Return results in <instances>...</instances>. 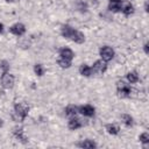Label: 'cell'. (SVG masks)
Returning <instances> with one entry per match:
<instances>
[{
  "label": "cell",
  "mask_w": 149,
  "mask_h": 149,
  "mask_svg": "<svg viewBox=\"0 0 149 149\" xmlns=\"http://www.w3.org/2000/svg\"><path fill=\"white\" fill-rule=\"evenodd\" d=\"M57 63H58V65H59L61 68H63V69H68V68L71 66V61L65 59V58H62V57L57 61Z\"/></svg>",
  "instance_id": "obj_17"
},
{
  "label": "cell",
  "mask_w": 149,
  "mask_h": 149,
  "mask_svg": "<svg viewBox=\"0 0 149 149\" xmlns=\"http://www.w3.org/2000/svg\"><path fill=\"white\" fill-rule=\"evenodd\" d=\"M121 2H111L109 3V6H108V8H109V10H112V12H120L121 10Z\"/></svg>",
  "instance_id": "obj_20"
},
{
  "label": "cell",
  "mask_w": 149,
  "mask_h": 149,
  "mask_svg": "<svg viewBox=\"0 0 149 149\" xmlns=\"http://www.w3.org/2000/svg\"><path fill=\"white\" fill-rule=\"evenodd\" d=\"M1 85L5 88H12L14 85V76L9 72H5L1 74Z\"/></svg>",
  "instance_id": "obj_5"
},
{
  "label": "cell",
  "mask_w": 149,
  "mask_h": 149,
  "mask_svg": "<svg viewBox=\"0 0 149 149\" xmlns=\"http://www.w3.org/2000/svg\"><path fill=\"white\" fill-rule=\"evenodd\" d=\"M94 107L91 106V105H84V106H80L78 108V112L81 113L83 115L85 116H93L94 115Z\"/></svg>",
  "instance_id": "obj_9"
},
{
  "label": "cell",
  "mask_w": 149,
  "mask_h": 149,
  "mask_svg": "<svg viewBox=\"0 0 149 149\" xmlns=\"http://www.w3.org/2000/svg\"><path fill=\"white\" fill-rule=\"evenodd\" d=\"M127 79H128V81L129 83H136L137 80H139V76H137V73L136 72H128L127 73Z\"/></svg>",
  "instance_id": "obj_21"
},
{
  "label": "cell",
  "mask_w": 149,
  "mask_h": 149,
  "mask_svg": "<svg viewBox=\"0 0 149 149\" xmlns=\"http://www.w3.org/2000/svg\"><path fill=\"white\" fill-rule=\"evenodd\" d=\"M77 146H78V147H80V148H85V149H93V148H95V147H97V144H95L93 141H91V140L81 141V142H79Z\"/></svg>",
  "instance_id": "obj_14"
},
{
  "label": "cell",
  "mask_w": 149,
  "mask_h": 149,
  "mask_svg": "<svg viewBox=\"0 0 149 149\" xmlns=\"http://www.w3.org/2000/svg\"><path fill=\"white\" fill-rule=\"evenodd\" d=\"M106 69H107L106 62L102 61V59H99V61H95L94 62L93 68H92V71L95 72V73H98V74H101V73H104L106 71Z\"/></svg>",
  "instance_id": "obj_6"
},
{
  "label": "cell",
  "mask_w": 149,
  "mask_h": 149,
  "mask_svg": "<svg viewBox=\"0 0 149 149\" xmlns=\"http://www.w3.org/2000/svg\"><path fill=\"white\" fill-rule=\"evenodd\" d=\"M9 70V63L1 59L0 61V73H5V72H8Z\"/></svg>",
  "instance_id": "obj_19"
},
{
  "label": "cell",
  "mask_w": 149,
  "mask_h": 149,
  "mask_svg": "<svg viewBox=\"0 0 149 149\" xmlns=\"http://www.w3.org/2000/svg\"><path fill=\"white\" fill-rule=\"evenodd\" d=\"M9 31H10L12 34L16 35V36H21V35L24 34L26 27H24L22 23H15V24H13V26L9 28Z\"/></svg>",
  "instance_id": "obj_7"
},
{
  "label": "cell",
  "mask_w": 149,
  "mask_h": 149,
  "mask_svg": "<svg viewBox=\"0 0 149 149\" xmlns=\"http://www.w3.org/2000/svg\"><path fill=\"white\" fill-rule=\"evenodd\" d=\"M116 87H118V95H119V97L126 98V97H128V95L130 94L132 88H130V86H129L128 84H126L125 81H119L118 85H116Z\"/></svg>",
  "instance_id": "obj_4"
},
{
  "label": "cell",
  "mask_w": 149,
  "mask_h": 149,
  "mask_svg": "<svg viewBox=\"0 0 149 149\" xmlns=\"http://www.w3.org/2000/svg\"><path fill=\"white\" fill-rule=\"evenodd\" d=\"M34 71H35V73H36L37 76H43V73H44V68L42 66V64H36V65L34 66Z\"/></svg>",
  "instance_id": "obj_22"
},
{
  "label": "cell",
  "mask_w": 149,
  "mask_h": 149,
  "mask_svg": "<svg viewBox=\"0 0 149 149\" xmlns=\"http://www.w3.org/2000/svg\"><path fill=\"white\" fill-rule=\"evenodd\" d=\"M84 125H85V122H84L81 119H78V118H74V116H72V118H71V120L69 121V125H68V127H69L71 130H74V129H78V128L83 127Z\"/></svg>",
  "instance_id": "obj_8"
},
{
  "label": "cell",
  "mask_w": 149,
  "mask_h": 149,
  "mask_svg": "<svg viewBox=\"0 0 149 149\" xmlns=\"http://www.w3.org/2000/svg\"><path fill=\"white\" fill-rule=\"evenodd\" d=\"M1 126H2V120L0 119V127H1Z\"/></svg>",
  "instance_id": "obj_29"
},
{
  "label": "cell",
  "mask_w": 149,
  "mask_h": 149,
  "mask_svg": "<svg viewBox=\"0 0 149 149\" xmlns=\"http://www.w3.org/2000/svg\"><path fill=\"white\" fill-rule=\"evenodd\" d=\"M144 9H146V12H148L149 9H148V2H146L144 3Z\"/></svg>",
  "instance_id": "obj_26"
},
{
  "label": "cell",
  "mask_w": 149,
  "mask_h": 149,
  "mask_svg": "<svg viewBox=\"0 0 149 149\" xmlns=\"http://www.w3.org/2000/svg\"><path fill=\"white\" fill-rule=\"evenodd\" d=\"M59 56H61L62 58H65V59L71 61V59L74 57V54H73V51H72L71 49H69V48H62V49L59 50Z\"/></svg>",
  "instance_id": "obj_11"
},
{
  "label": "cell",
  "mask_w": 149,
  "mask_h": 149,
  "mask_svg": "<svg viewBox=\"0 0 149 149\" xmlns=\"http://www.w3.org/2000/svg\"><path fill=\"white\" fill-rule=\"evenodd\" d=\"M78 113V107L74 106V105H69L66 108H65V115L66 116H76V114Z\"/></svg>",
  "instance_id": "obj_13"
},
{
  "label": "cell",
  "mask_w": 149,
  "mask_h": 149,
  "mask_svg": "<svg viewBox=\"0 0 149 149\" xmlns=\"http://www.w3.org/2000/svg\"><path fill=\"white\" fill-rule=\"evenodd\" d=\"M79 72H80V74L84 76V77H90V76L92 74V68H90V66L86 65V64H81L80 68H79Z\"/></svg>",
  "instance_id": "obj_12"
},
{
  "label": "cell",
  "mask_w": 149,
  "mask_h": 149,
  "mask_svg": "<svg viewBox=\"0 0 149 149\" xmlns=\"http://www.w3.org/2000/svg\"><path fill=\"white\" fill-rule=\"evenodd\" d=\"M106 130H107V133L108 134H112V135H116L118 133H119V127L116 126V125H112V123H108V125H106Z\"/></svg>",
  "instance_id": "obj_16"
},
{
  "label": "cell",
  "mask_w": 149,
  "mask_h": 149,
  "mask_svg": "<svg viewBox=\"0 0 149 149\" xmlns=\"http://www.w3.org/2000/svg\"><path fill=\"white\" fill-rule=\"evenodd\" d=\"M121 120L123 121V123L126 126H132L133 125V118L129 114H122L121 115Z\"/></svg>",
  "instance_id": "obj_18"
},
{
  "label": "cell",
  "mask_w": 149,
  "mask_h": 149,
  "mask_svg": "<svg viewBox=\"0 0 149 149\" xmlns=\"http://www.w3.org/2000/svg\"><path fill=\"white\" fill-rule=\"evenodd\" d=\"M62 35L65 37V38H69L76 43H83L85 41V36L83 33H80L79 30H76L73 29L72 27H70L69 24H64L62 27Z\"/></svg>",
  "instance_id": "obj_1"
},
{
  "label": "cell",
  "mask_w": 149,
  "mask_h": 149,
  "mask_svg": "<svg viewBox=\"0 0 149 149\" xmlns=\"http://www.w3.org/2000/svg\"><path fill=\"white\" fill-rule=\"evenodd\" d=\"M144 51H146V54H148V52H149V50H148V43H146V44H144Z\"/></svg>",
  "instance_id": "obj_24"
},
{
  "label": "cell",
  "mask_w": 149,
  "mask_h": 149,
  "mask_svg": "<svg viewBox=\"0 0 149 149\" xmlns=\"http://www.w3.org/2000/svg\"><path fill=\"white\" fill-rule=\"evenodd\" d=\"M13 134H14V136L17 139V140H20L22 143H27V137L24 136V133H23V129L22 128H19V127H15L14 129H13Z\"/></svg>",
  "instance_id": "obj_10"
},
{
  "label": "cell",
  "mask_w": 149,
  "mask_h": 149,
  "mask_svg": "<svg viewBox=\"0 0 149 149\" xmlns=\"http://www.w3.org/2000/svg\"><path fill=\"white\" fill-rule=\"evenodd\" d=\"M99 52H100L101 59L105 61V62H108V61H111L114 57V50L111 47H108V45L101 47L100 50H99Z\"/></svg>",
  "instance_id": "obj_3"
},
{
  "label": "cell",
  "mask_w": 149,
  "mask_h": 149,
  "mask_svg": "<svg viewBox=\"0 0 149 149\" xmlns=\"http://www.w3.org/2000/svg\"><path fill=\"white\" fill-rule=\"evenodd\" d=\"M3 31V24L2 23H0V34Z\"/></svg>",
  "instance_id": "obj_25"
},
{
  "label": "cell",
  "mask_w": 149,
  "mask_h": 149,
  "mask_svg": "<svg viewBox=\"0 0 149 149\" xmlns=\"http://www.w3.org/2000/svg\"><path fill=\"white\" fill-rule=\"evenodd\" d=\"M7 2H15V1H17V0H6Z\"/></svg>",
  "instance_id": "obj_28"
},
{
  "label": "cell",
  "mask_w": 149,
  "mask_h": 149,
  "mask_svg": "<svg viewBox=\"0 0 149 149\" xmlns=\"http://www.w3.org/2000/svg\"><path fill=\"white\" fill-rule=\"evenodd\" d=\"M139 140H140L142 143H148V142H149V134H148V133H142V134L139 136Z\"/></svg>",
  "instance_id": "obj_23"
},
{
  "label": "cell",
  "mask_w": 149,
  "mask_h": 149,
  "mask_svg": "<svg viewBox=\"0 0 149 149\" xmlns=\"http://www.w3.org/2000/svg\"><path fill=\"white\" fill-rule=\"evenodd\" d=\"M121 10H122V13H123L125 15H130V14H133V13H134V7H133V5H132V3L127 2L123 7H121Z\"/></svg>",
  "instance_id": "obj_15"
},
{
  "label": "cell",
  "mask_w": 149,
  "mask_h": 149,
  "mask_svg": "<svg viewBox=\"0 0 149 149\" xmlns=\"http://www.w3.org/2000/svg\"><path fill=\"white\" fill-rule=\"evenodd\" d=\"M111 2H121V0H109Z\"/></svg>",
  "instance_id": "obj_27"
},
{
  "label": "cell",
  "mask_w": 149,
  "mask_h": 149,
  "mask_svg": "<svg viewBox=\"0 0 149 149\" xmlns=\"http://www.w3.org/2000/svg\"><path fill=\"white\" fill-rule=\"evenodd\" d=\"M29 112V106L26 102H19L15 104L14 106V119L19 122H22L24 118L28 115Z\"/></svg>",
  "instance_id": "obj_2"
}]
</instances>
